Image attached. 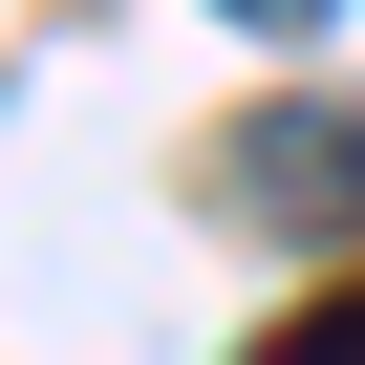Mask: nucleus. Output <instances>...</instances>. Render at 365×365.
I'll return each mask as SVG.
<instances>
[{
	"label": "nucleus",
	"instance_id": "nucleus-1",
	"mask_svg": "<svg viewBox=\"0 0 365 365\" xmlns=\"http://www.w3.org/2000/svg\"><path fill=\"white\" fill-rule=\"evenodd\" d=\"M215 172H237V215H279V237L365 215V129H344V108H258V129H237Z\"/></svg>",
	"mask_w": 365,
	"mask_h": 365
},
{
	"label": "nucleus",
	"instance_id": "nucleus-2",
	"mask_svg": "<svg viewBox=\"0 0 365 365\" xmlns=\"http://www.w3.org/2000/svg\"><path fill=\"white\" fill-rule=\"evenodd\" d=\"M215 22H258V43H301V22H344V0H215Z\"/></svg>",
	"mask_w": 365,
	"mask_h": 365
}]
</instances>
